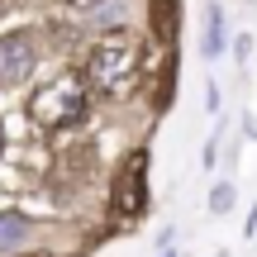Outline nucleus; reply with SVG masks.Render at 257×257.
Listing matches in <instances>:
<instances>
[{
    "label": "nucleus",
    "instance_id": "nucleus-1",
    "mask_svg": "<svg viewBox=\"0 0 257 257\" xmlns=\"http://www.w3.org/2000/svg\"><path fill=\"white\" fill-rule=\"evenodd\" d=\"M86 72H91L95 91L105 95H119L128 81H134L138 62H134V43H124V38H100V43L91 48V57H86Z\"/></svg>",
    "mask_w": 257,
    "mask_h": 257
},
{
    "label": "nucleus",
    "instance_id": "nucleus-2",
    "mask_svg": "<svg viewBox=\"0 0 257 257\" xmlns=\"http://www.w3.org/2000/svg\"><path fill=\"white\" fill-rule=\"evenodd\" d=\"M34 119L43 128H67V124L86 119V95L76 86H48L34 100Z\"/></svg>",
    "mask_w": 257,
    "mask_h": 257
},
{
    "label": "nucleus",
    "instance_id": "nucleus-3",
    "mask_svg": "<svg viewBox=\"0 0 257 257\" xmlns=\"http://www.w3.org/2000/svg\"><path fill=\"white\" fill-rule=\"evenodd\" d=\"M143 205H148V153L138 148V153L124 162V172H119V186H114V210L138 219Z\"/></svg>",
    "mask_w": 257,
    "mask_h": 257
},
{
    "label": "nucleus",
    "instance_id": "nucleus-4",
    "mask_svg": "<svg viewBox=\"0 0 257 257\" xmlns=\"http://www.w3.org/2000/svg\"><path fill=\"white\" fill-rule=\"evenodd\" d=\"M34 72V43L24 34H5L0 38V86H19Z\"/></svg>",
    "mask_w": 257,
    "mask_h": 257
},
{
    "label": "nucleus",
    "instance_id": "nucleus-5",
    "mask_svg": "<svg viewBox=\"0 0 257 257\" xmlns=\"http://www.w3.org/2000/svg\"><path fill=\"white\" fill-rule=\"evenodd\" d=\"M29 214H19V210H5L0 214V252H19V243L29 238Z\"/></svg>",
    "mask_w": 257,
    "mask_h": 257
},
{
    "label": "nucleus",
    "instance_id": "nucleus-6",
    "mask_svg": "<svg viewBox=\"0 0 257 257\" xmlns=\"http://www.w3.org/2000/svg\"><path fill=\"white\" fill-rule=\"evenodd\" d=\"M153 29H157V38L176 43V0H153Z\"/></svg>",
    "mask_w": 257,
    "mask_h": 257
},
{
    "label": "nucleus",
    "instance_id": "nucleus-7",
    "mask_svg": "<svg viewBox=\"0 0 257 257\" xmlns=\"http://www.w3.org/2000/svg\"><path fill=\"white\" fill-rule=\"evenodd\" d=\"M224 53V10L210 5V24H205V57H219Z\"/></svg>",
    "mask_w": 257,
    "mask_h": 257
},
{
    "label": "nucleus",
    "instance_id": "nucleus-8",
    "mask_svg": "<svg viewBox=\"0 0 257 257\" xmlns=\"http://www.w3.org/2000/svg\"><path fill=\"white\" fill-rule=\"evenodd\" d=\"M210 210H214V214H229V210H233V186H229V181H219V186L210 191Z\"/></svg>",
    "mask_w": 257,
    "mask_h": 257
},
{
    "label": "nucleus",
    "instance_id": "nucleus-9",
    "mask_svg": "<svg viewBox=\"0 0 257 257\" xmlns=\"http://www.w3.org/2000/svg\"><path fill=\"white\" fill-rule=\"evenodd\" d=\"M205 110H210V114H214V110H219V86H214V81H210V86H205Z\"/></svg>",
    "mask_w": 257,
    "mask_h": 257
},
{
    "label": "nucleus",
    "instance_id": "nucleus-10",
    "mask_svg": "<svg viewBox=\"0 0 257 257\" xmlns=\"http://www.w3.org/2000/svg\"><path fill=\"white\" fill-rule=\"evenodd\" d=\"M100 19H105V29H114V24H119V5H105Z\"/></svg>",
    "mask_w": 257,
    "mask_h": 257
},
{
    "label": "nucleus",
    "instance_id": "nucleus-11",
    "mask_svg": "<svg viewBox=\"0 0 257 257\" xmlns=\"http://www.w3.org/2000/svg\"><path fill=\"white\" fill-rule=\"evenodd\" d=\"M243 233H257V205H252V214H248V229Z\"/></svg>",
    "mask_w": 257,
    "mask_h": 257
},
{
    "label": "nucleus",
    "instance_id": "nucleus-12",
    "mask_svg": "<svg viewBox=\"0 0 257 257\" xmlns=\"http://www.w3.org/2000/svg\"><path fill=\"white\" fill-rule=\"evenodd\" d=\"M67 5H95V0H67Z\"/></svg>",
    "mask_w": 257,
    "mask_h": 257
},
{
    "label": "nucleus",
    "instance_id": "nucleus-13",
    "mask_svg": "<svg viewBox=\"0 0 257 257\" xmlns=\"http://www.w3.org/2000/svg\"><path fill=\"white\" fill-rule=\"evenodd\" d=\"M0 153H5V128H0Z\"/></svg>",
    "mask_w": 257,
    "mask_h": 257
},
{
    "label": "nucleus",
    "instance_id": "nucleus-14",
    "mask_svg": "<svg viewBox=\"0 0 257 257\" xmlns=\"http://www.w3.org/2000/svg\"><path fill=\"white\" fill-rule=\"evenodd\" d=\"M214 257H229V252H214Z\"/></svg>",
    "mask_w": 257,
    "mask_h": 257
},
{
    "label": "nucleus",
    "instance_id": "nucleus-15",
    "mask_svg": "<svg viewBox=\"0 0 257 257\" xmlns=\"http://www.w3.org/2000/svg\"><path fill=\"white\" fill-rule=\"evenodd\" d=\"M162 257H176V252H162Z\"/></svg>",
    "mask_w": 257,
    "mask_h": 257
}]
</instances>
